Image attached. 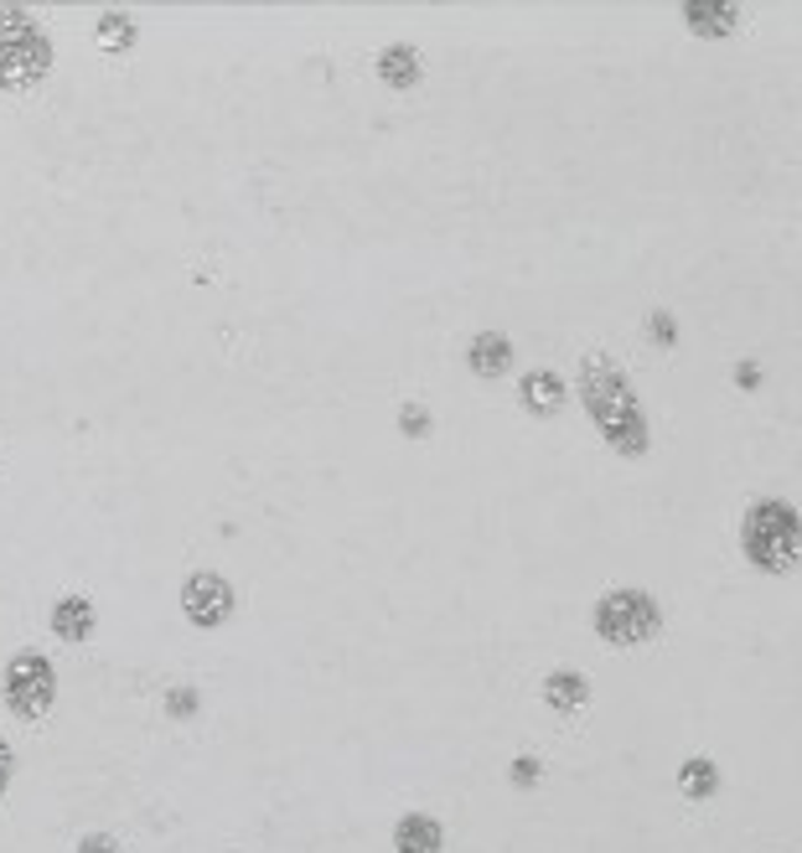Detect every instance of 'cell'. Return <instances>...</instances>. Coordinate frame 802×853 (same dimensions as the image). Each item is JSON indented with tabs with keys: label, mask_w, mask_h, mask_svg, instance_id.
Masks as SVG:
<instances>
[{
	"label": "cell",
	"mask_w": 802,
	"mask_h": 853,
	"mask_svg": "<svg viewBox=\"0 0 802 853\" xmlns=\"http://www.w3.org/2000/svg\"><path fill=\"white\" fill-rule=\"evenodd\" d=\"M581 398H585V409H590V419L606 429V440H611L621 456H642V450H648L642 404H637L632 383L621 378V368H616L611 358L590 352V358L581 362Z\"/></svg>",
	"instance_id": "6da1fadb"
},
{
	"label": "cell",
	"mask_w": 802,
	"mask_h": 853,
	"mask_svg": "<svg viewBox=\"0 0 802 853\" xmlns=\"http://www.w3.org/2000/svg\"><path fill=\"white\" fill-rule=\"evenodd\" d=\"M740 544H746V559L767 575H787L798 564V507L782 502V496H767L746 512L740 523Z\"/></svg>",
	"instance_id": "7a4b0ae2"
},
{
	"label": "cell",
	"mask_w": 802,
	"mask_h": 853,
	"mask_svg": "<svg viewBox=\"0 0 802 853\" xmlns=\"http://www.w3.org/2000/svg\"><path fill=\"white\" fill-rule=\"evenodd\" d=\"M52 68V42L42 26L21 17H0V88H32L42 84Z\"/></svg>",
	"instance_id": "3957f363"
},
{
	"label": "cell",
	"mask_w": 802,
	"mask_h": 853,
	"mask_svg": "<svg viewBox=\"0 0 802 853\" xmlns=\"http://www.w3.org/2000/svg\"><path fill=\"white\" fill-rule=\"evenodd\" d=\"M658 626H663V615H658L652 595H642V590H611L596 605V632L611 647H642V642L658 636Z\"/></svg>",
	"instance_id": "277c9868"
},
{
	"label": "cell",
	"mask_w": 802,
	"mask_h": 853,
	"mask_svg": "<svg viewBox=\"0 0 802 853\" xmlns=\"http://www.w3.org/2000/svg\"><path fill=\"white\" fill-rule=\"evenodd\" d=\"M52 693H57V678H52V663L47 657H17L6 667V703L17 714L36 719L52 709Z\"/></svg>",
	"instance_id": "5b68a950"
},
{
	"label": "cell",
	"mask_w": 802,
	"mask_h": 853,
	"mask_svg": "<svg viewBox=\"0 0 802 853\" xmlns=\"http://www.w3.org/2000/svg\"><path fill=\"white\" fill-rule=\"evenodd\" d=\"M182 611H187L192 626L213 632V626H223V621L234 615V584L223 580V575H213V569L192 575L187 590H182Z\"/></svg>",
	"instance_id": "8992f818"
},
{
	"label": "cell",
	"mask_w": 802,
	"mask_h": 853,
	"mask_svg": "<svg viewBox=\"0 0 802 853\" xmlns=\"http://www.w3.org/2000/svg\"><path fill=\"white\" fill-rule=\"evenodd\" d=\"M466 362H472V373H481V378H502L512 368V341L502 337V331H481V337H472Z\"/></svg>",
	"instance_id": "52a82bcc"
},
{
	"label": "cell",
	"mask_w": 802,
	"mask_h": 853,
	"mask_svg": "<svg viewBox=\"0 0 802 853\" xmlns=\"http://www.w3.org/2000/svg\"><path fill=\"white\" fill-rule=\"evenodd\" d=\"M518 398H523L529 414H560L564 383L549 373V368H533V373H523V383H518Z\"/></svg>",
	"instance_id": "ba28073f"
},
{
	"label": "cell",
	"mask_w": 802,
	"mask_h": 853,
	"mask_svg": "<svg viewBox=\"0 0 802 853\" xmlns=\"http://www.w3.org/2000/svg\"><path fill=\"white\" fill-rule=\"evenodd\" d=\"M445 833L441 822L425 818V812H410V818H399V828H393V849L399 853H441Z\"/></svg>",
	"instance_id": "9c48e42d"
},
{
	"label": "cell",
	"mask_w": 802,
	"mask_h": 853,
	"mask_svg": "<svg viewBox=\"0 0 802 853\" xmlns=\"http://www.w3.org/2000/svg\"><path fill=\"white\" fill-rule=\"evenodd\" d=\"M52 632L63 636V642H88L94 636V605L78 595L57 600V611H52Z\"/></svg>",
	"instance_id": "30bf717a"
},
{
	"label": "cell",
	"mask_w": 802,
	"mask_h": 853,
	"mask_svg": "<svg viewBox=\"0 0 802 853\" xmlns=\"http://www.w3.org/2000/svg\"><path fill=\"white\" fill-rule=\"evenodd\" d=\"M378 78L389 88H414L420 84V52L414 47H389L378 57Z\"/></svg>",
	"instance_id": "8fae6325"
},
{
	"label": "cell",
	"mask_w": 802,
	"mask_h": 853,
	"mask_svg": "<svg viewBox=\"0 0 802 853\" xmlns=\"http://www.w3.org/2000/svg\"><path fill=\"white\" fill-rule=\"evenodd\" d=\"M683 21L700 36H730L735 32V6H683Z\"/></svg>",
	"instance_id": "7c38bea8"
},
{
	"label": "cell",
	"mask_w": 802,
	"mask_h": 853,
	"mask_svg": "<svg viewBox=\"0 0 802 853\" xmlns=\"http://www.w3.org/2000/svg\"><path fill=\"white\" fill-rule=\"evenodd\" d=\"M544 699L554 703V709H581V703L590 699V688H585L581 672H554V678L544 682Z\"/></svg>",
	"instance_id": "4fadbf2b"
},
{
	"label": "cell",
	"mask_w": 802,
	"mask_h": 853,
	"mask_svg": "<svg viewBox=\"0 0 802 853\" xmlns=\"http://www.w3.org/2000/svg\"><path fill=\"white\" fill-rule=\"evenodd\" d=\"M679 781H683V791H689L694 802H704V797H715L719 791V770L709 766V761H689V766L679 770Z\"/></svg>",
	"instance_id": "5bb4252c"
},
{
	"label": "cell",
	"mask_w": 802,
	"mask_h": 853,
	"mask_svg": "<svg viewBox=\"0 0 802 853\" xmlns=\"http://www.w3.org/2000/svg\"><path fill=\"white\" fill-rule=\"evenodd\" d=\"M99 42L109 52H124L130 42H136V32H130V21L124 17H99Z\"/></svg>",
	"instance_id": "9a60e30c"
},
{
	"label": "cell",
	"mask_w": 802,
	"mask_h": 853,
	"mask_svg": "<svg viewBox=\"0 0 802 853\" xmlns=\"http://www.w3.org/2000/svg\"><path fill=\"white\" fill-rule=\"evenodd\" d=\"M648 337L658 341V347H673V341H679V326H673L668 310H652V316H648Z\"/></svg>",
	"instance_id": "2e32d148"
},
{
	"label": "cell",
	"mask_w": 802,
	"mask_h": 853,
	"mask_svg": "<svg viewBox=\"0 0 802 853\" xmlns=\"http://www.w3.org/2000/svg\"><path fill=\"white\" fill-rule=\"evenodd\" d=\"M399 429H404V435H425V429H430V414L420 409V404H404V409H399Z\"/></svg>",
	"instance_id": "e0dca14e"
},
{
	"label": "cell",
	"mask_w": 802,
	"mask_h": 853,
	"mask_svg": "<svg viewBox=\"0 0 802 853\" xmlns=\"http://www.w3.org/2000/svg\"><path fill=\"white\" fill-rule=\"evenodd\" d=\"M166 709L176 719H187V714H197V693H192V688H176V693H171L166 699Z\"/></svg>",
	"instance_id": "ac0fdd59"
},
{
	"label": "cell",
	"mask_w": 802,
	"mask_h": 853,
	"mask_svg": "<svg viewBox=\"0 0 802 853\" xmlns=\"http://www.w3.org/2000/svg\"><path fill=\"white\" fill-rule=\"evenodd\" d=\"M512 781H518V786H533V781H539V761H533V755L512 761Z\"/></svg>",
	"instance_id": "d6986e66"
},
{
	"label": "cell",
	"mask_w": 802,
	"mask_h": 853,
	"mask_svg": "<svg viewBox=\"0 0 802 853\" xmlns=\"http://www.w3.org/2000/svg\"><path fill=\"white\" fill-rule=\"evenodd\" d=\"M735 383H740V389H756V383H761V373H756L751 362H740V368H735Z\"/></svg>",
	"instance_id": "ffe728a7"
},
{
	"label": "cell",
	"mask_w": 802,
	"mask_h": 853,
	"mask_svg": "<svg viewBox=\"0 0 802 853\" xmlns=\"http://www.w3.org/2000/svg\"><path fill=\"white\" fill-rule=\"evenodd\" d=\"M78 853H115V843H109V838H84V849Z\"/></svg>",
	"instance_id": "44dd1931"
},
{
	"label": "cell",
	"mask_w": 802,
	"mask_h": 853,
	"mask_svg": "<svg viewBox=\"0 0 802 853\" xmlns=\"http://www.w3.org/2000/svg\"><path fill=\"white\" fill-rule=\"evenodd\" d=\"M6 781H11V751H6V740H0V791H6Z\"/></svg>",
	"instance_id": "7402d4cb"
}]
</instances>
